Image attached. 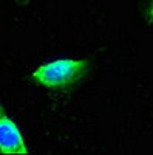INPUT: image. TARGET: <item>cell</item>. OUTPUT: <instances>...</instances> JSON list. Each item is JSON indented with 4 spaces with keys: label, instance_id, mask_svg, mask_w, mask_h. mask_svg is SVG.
Here are the masks:
<instances>
[{
    "label": "cell",
    "instance_id": "cell-1",
    "mask_svg": "<svg viewBox=\"0 0 153 155\" xmlns=\"http://www.w3.org/2000/svg\"><path fill=\"white\" fill-rule=\"evenodd\" d=\"M88 71L90 62L87 59L57 58L40 64L33 71V79L46 88H67L82 82Z\"/></svg>",
    "mask_w": 153,
    "mask_h": 155
},
{
    "label": "cell",
    "instance_id": "cell-3",
    "mask_svg": "<svg viewBox=\"0 0 153 155\" xmlns=\"http://www.w3.org/2000/svg\"><path fill=\"white\" fill-rule=\"evenodd\" d=\"M144 22L147 25H153V0H145V5H144Z\"/></svg>",
    "mask_w": 153,
    "mask_h": 155
},
{
    "label": "cell",
    "instance_id": "cell-2",
    "mask_svg": "<svg viewBox=\"0 0 153 155\" xmlns=\"http://www.w3.org/2000/svg\"><path fill=\"white\" fill-rule=\"evenodd\" d=\"M0 153L3 155H27L30 153L28 143L20 127L12 116L0 104Z\"/></svg>",
    "mask_w": 153,
    "mask_h": 155
}]
</instances>
